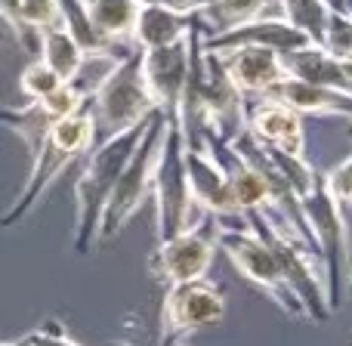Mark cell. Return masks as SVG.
I'll list each match as a JSON object with an SVG mask.
<instances>
[{
  "label": "cell",
  "instance_id": "6da1fadb",
  "mask_svg": "<svg viewBox=\"0 0 352 346\" xmlns=\"http://www.w3.org/2000/svg\"><path fill=\"white\" fill-rule=\"evenodd\" d=\"M146 124L124 130V133L111 136V140L96 142V146L90 149V155H87L84 171H80L78 182H74V235H72L74 254L87 257L93 248H96L99 219H102L105 201H109V195H111V188H115L124 164H127L130 155H133Z\"/></svg>",
  "mask_w": 352,
  "mask_h": 346
},
{
  "label": "cell",
  "instance_id": "7a4b0ae2",
  "mask_svg": "<svg viewBox=\"0 0 352 346\" xmlns=\"http://www.w3.org/2000/svg\"><path fill=\"white\" fill-rule=\"evenodd\" d=\"M93 146H96V127H93L90 102H87L74 115L56 121L53 130L47 133V140L41 142V149L31 155V173L25 180L22 192L10 204V210L0 217V229H10V226L22 223L37 207V201L50 192V186L65 173V167L78 158H87Z\"/></svg>",
  "mask_w": 352,
  "mask_h": 346
},
{
  "label": "cell",
  "instance_id": "3957f363",
  "mask_svg": "<svg viewBox=\"0 0 352 346\" xmlns=\"http://www.w3.org/2000/svg\"><path fill=\"white\" fill-rule=\"evenodd\" d=\"M244 219H248L250 229L269 244V250H272L287 288H291L294 297L303 303L306 318H309V322H328L334 312H331V303H328V288H324L322 263H318L316 250H309L297 235L281 229L272 217H266V213H260V210L244 213Z\"/></svg>",
  "mask_w": 352,
  "mask_h": 346
},
{
  "label": "cell",
  "instance_id": "277c9868",
  "mask_svg": "<svg viewBox=\"0 0 352 346\" xmlns=\"http://www.w3.org/2000/svg\"><path fill=\"white\" fill-rule=\"evenodd\" d=\"M164 130H167V118L161 115V111H155V115L148 118V124H146V130H142L130 161L124 164L121 176H118L109 201H105L102 219H99V241H102V238H115L118 232L140 213V207L152 198V180H155V167H158Z\"/></svg>",
  "mask_w": 352,
  "mask_h": 346
},
{
  "label": "cell",
  "instance_id": "5b68a950",
  "mask_svg": "<svg viewBox=\"0 0 352 346\" xmlns=\"http://www.w3.org/2000/svg\"><path fill=\"white\" fill-rule=\"evenodd\" d=\"M152 201H155L158 241L179 235V232H186L188 226H195L204 217L192 201V188H188V173H186V142H182L173 121H167L164 142H161L158 167H155V180H152Z\"/></svg>",
  "mask_w": 352,
  "mask_h": 346
},
{
  "label": "cell",
  "instance_id": "8992f818",
  "mask_svg": "<svg viewBox=\"0 0 352 346\" xmlns=\"http://www.w3.org/2000/svg\"><path fill=\"white\" fill-rule=\"evenodd\" d=\"M90 115L96 127V142L111 140L130 127H140L155 115V102L142 84L140 50H133L96 90V96L90 99Z\"/></svg>",
  "mask_w": 352,
  "mask_h": 346
},
{
  "label": "cell",
  "instance_id": "52a82bcc",
  "mask_svg": "<svg viewBox=\"0 0 352 346\" xmlns=\"http://www.w3.org/2000/svg\"><path fill=\"white\" fill-rule=\"evenodd\" d=\"M303 207L306 226L312 232V241L318 248V263H322L324 288H328V303L331 312H337L340 306V291H343V263H346V219H343V207L334 201V195L328 192L324 173H316L312 188L300 198Z\"/></svg>",
  "mask_w": 352,
  "mask_h": 346
},
{
  "label": "cell",
  "instance_id": "ba28073f",
  "mask_svg": "<svg viewBox=\"0 0 352 346\" xmlns=\"http://www.w3.org/2000/svg\"><path fill=\"white\" fill-rule=\"evenodd\" d=\"M217 250H223L226 260L241 272V279H248L256 291L266 294L285 316L306 318L303 303H300V300L294 297V291L287 288V281H285V275H281L269 244L263 241L250 226H241V229L219 226L217 229Z\"/></svg>",
  "mask_w": 352,
  "mask_h": 346
},
{
  "label": "cell",
  "instance_id": "9c48e42d",
  "mask_svg": "<svg viewBox=\"0 0 352 346\" xmlns=\"http://www.w3.org/2000/svg\"><path fill=\"white\" fill-rule=\"evenodd\" d=\"M226 318V297L217 281L192 279L179 285H167L161 303V346L179 343L195 331L219 325Z\"/></svg>",
  "mask_w": 352,
  "mask_h": 346
},
{
  "label": "cell",
  "instance_id": "30bf717a",
  "mask_svg": "<svg viewBox=\"0 0 352 346\" xmlns=\"http://www.w3.org/2000/svg\"><path fill=\"white\" fill-rule=\"evenodd\" d=\"M217 229L219 223L204 213L186 232L158 241L152 260H148V272L161 285H179V281L204 279L207 269L213 266V254H217Z\"/></svg>",
  "mask_w": 352,
  "mask_h": 346
},
{
  "label": "cell",
  "instance_id": "8fae6325",
  "mask_svg": "<svg viewBox=\"0 0 352 346\" xmlns=\"http://www.w3.org/2000/svg\"><path fill=\"white\" fill-rule=\"evenodd\" d=\"M201 109H204L207 136L232 142L235 136H241L248 130V99L235 87V80L229 78L223 59L217 53H207V50H204V80H201Z\"/></svg>",
  "mask_w": 352,
  "mask_h": 346
},
{
  "label": "cell",
  "instance_id": "7c38bea8",
  "mask_svg": "<svg viewBox=\"0 0 352 346\" xmlns=\"http://www.w3.org/2000/svg\"><path fill=\"white\" fill-rule=\"evenodd\" d=\"M186 173H188V188H192V201L201 213L213 217L219 226H229V229L248 226L223 167L217 164V158L207 149H186Z\"/></svg>",
  "mask_w": 352,
  "mask_h": 346
},
{
  "label": "cell",
  "instance_id": "4fadbf2b",
  "mask_svg": "<svg viewBox=\"0 0 352 346\" xmlns=\"http://www.w3.org/2000/svg\"><path fill=\"white\" fill-rule=\"evenodd\" d=\"M140 72L142 84L155 102V111H161L167 121H176V109H179L182 84H186L188 72V37L170 43V47L140 50Z\"/></svg>",
  "mask_w": 352,
  "mask_h": 346
},
{
  "label": "cell",
  "instance_id": "5bb4252c",
  "mask_svg": "<svg viewBox=\"0 0 352 346\" xmlns=\"http://www.w3.org/2000/svg\"><path fill=\"white\" fill-rule=\"evenodd\" d=\"M248 133L269 149H278L294 158H306V121L300 111L278 99H250L248 102Z\"/></svg>",
  "mask_w": 352,
  "mask_h": 346
},
{
  "label": "cell",
  "instance_id": "9a60e30c",
  "mask_svg": "<svg viewBox=\"0 0 352 346\" xmlns=\"http://www.w3.org/2000/svg\"><path fill=\"white\" fill-rule=\"evenodd\" d=\"M306 43L312 41L303 31L294 28L285 16H266V19H256V22L229 28L223 34L201 37V47L207 53H226V50H235V47H266V50H275L278 56H285L291 50L306 47Z\"/></svg>",
  "mask_w": 352,
  "mask_h": 346
},
{
  "label": "cell",
  "instance_id": "2e32d148",
  "mask_svg": "<svg viewBox=\"0 0 352 346\" xmlns=\"http://www.w3.org/2000/svg\"><path fill=\"white\" fill-rule=\"evenodd\" d=\"M223 59L229 78L235 80V87L244 93V99H263L281 78H287L281 68V56L275 50L266 47H235L217 53Z\"/></svg>",
  "mask_w": 352,
  "mask_h": 346
},
{
  "label": "cell",
  "instance_id": "e0dca14e",
  "mask_svg": "<svg viewBox=\"0 0 352 346\" xmlns=\"http://www.w3.org/2000/svg\"><path fill=\"white\" fill-rule=\"evenodd\" d=\"M281 68H285L287 78L331 87V90H340V93H352L349 59H337V56H331L318 43H306V47L285 53L281 56Z\"/></svg>",
  "mask_w": 352,
  "mask_h": 346
},
{
  "label": "cell",
  "instance_id": "ac0fdd59",
  "mask_svg": "<svg viewBox=\"0 0 352 346\" xmlns=\"http://www.w3.org/2000/svg\"><path fill=\"white\" fill-rule=\"evenodd\" d=\"M269 99L291 105L300 115H318V118H349L352 121V93L331 90V87H318V84H306L297 78H281L272 90L266 93Z\"/></svg>",
  "mask_w": 352,
  "mask_h": 346
},
{
  "label": "cell",
  "instance_id": "d6986e66",
  "mask_svg": "<svg viewBox=\"0 0 352 346\" xmlns=\"http://www.w3.org/2000/svg\"><path fill=\"white\" fill-rule=\"evenodd\" d=\"M188 28H192V16H179L161 0H146V3H140V12H136L130 43L136 50L170 47L176 41H186Z\"/></svg>",
  "mask_w": 352,
  "mask_h": 346
},
{
  "label": "cell",
  "instance_id": "ffe728a7",
  "mask_svg": "<svg viewBox=\"0 0 352 346\" xmlns=\"http://www.w3.org/2000/svg\"><path fill=\"white\" fill-rule=\"evenodd\" d=\"M266 16H281L278 0H217V3H210L204 12H198L192 19L198 25L201 37H213Z\"/></svg>",
  "mask_w": 352,
  "mask_h": 346
},
{
  "label": "cell",
  "instance_id": "44dd1931",
  "mask_svg": "<svg viewBox=\"0 0 352 346\" xmlns=\"http://www.w3.org/2000/svg\"><path fill=\"white\" fill-rule=\"evenodd\" d=\"M84 12L90 19V28L105 47L130 43L133 22L140 12V0H80Z\"/></svg>",
  "mask_w": 352,
  "mask_h": 346
},
{
  "label": "cell",
  "instance_id": "7402d4cb",
  "mask_svg": "<svg viewBox=\"0 0 352 346\" xmlns=\"http://www.w3.org/2000/svg\"><path fill=\"white\" fill-rule=\"evenodd\" d=\"M56 121H62V118L56 115L50 99H34V102L22 105V109H0V124L25 142V149L31 155L41 149V142L47 140V133L53 130Z\"/></svg>",
  "mask_w": 352,
  "mask_h": 346
},
{
  "label": "cell",
  "instance_id": "603a6c76",
  "mask_svg": "<svg viewBox=\"0 0 352 346\" xmlns=\"http://www.w3.org/2000/svg\"><path fill=\"white\" fill-rule=\"evenodd\" d=\"M133 50H136L133 43H115V47H102V50H93V53H84L78 72H74V78L68 80V84H72L74 90H78L80 96L90 102V99L96 96L99 87H102L105 80L115 74V68L121 65V62L127 59Z\"/></svg>",
  "mask_w": 352,
  "mask_h": 346
},
{
  "label": "cell",
  "instance_id": "cb8c5ba5",
  "mask_svg": "<svg viewBox=\"0 0 352 346\" xmlns=\"http://www.w3.org/2000/svg\"><path fill=\"white\" fill-rule=\"evenodd\" d=\"M37 53H41L43 65H50L56 74H59L62 84H68V80L74 78L80 59H84V50L74 43V37L68 34L62 25L59 28H47V31L37 34Z\"/></svg>",
  "mask_w": 352,
  "mask_h": 346
},
{
  "label": "cell",
  "instance_id": "d4e9b609",
  "mask_svg": "<svg viewBox=\"0 0 352 346\" xmlns=\"http://www.w3.org/2000/svg\"><path fill=\"white\" fill-rule=\"evenodd\" d=\"M278 6H281V16H285L294 28L303 31L312 43L322 47L324 25H328V16H331V10L322 0H278Z\"/></svg>",
  "mask_w": 352,
  "mask_h": 346
},
{
  "label": "cell",
  "instance_id": "484cf974",
  "mask_svg": "<svg viewBox=\"0 0 352 346\" xmlns=\"http://www.w3.org/2000/svg\"><path fill=\"white\" fill-rule=\"evenodd\" d=\"M19 25H22L25 47H28V41H34V47H37V34H41V31L59 28L62 25L59 0H22V3H19Z\"/></svg>",
  "mask_w": 352,
  "mask_h": 346
},
{
  "label": "cell",
  "instance_id": "4316f807",
  "mask_svg": "<svg viewBox=\"0 0 352 346\" xmlns=\"http://www.w3.org/2000/svg\"><path fill=\"white\" fill-rule=\"evenodd\" d=\"M59 12H62V28L74 37V43H78L84 53H93V50L105 47V43L96 37V31L90 28V19H87L80 0H59Z\"/></svg>",
  "mask_w": 352,
  "mask_h": 346
},
{
  "label": "cell",
  "instance_id": "83f0119b",
  "mask_svg": "<svg viewBox=\"0 0 352 346\" xmlns=\"http://www.w3.org/2000/svg\"><path fill=\"white\" fill-rule=\"evenodd\" d=\"M56 87H62L59 74H56L50 65H43L41 59L28 62V65L22 68V74H19V90H22L25 96H28V102L50 96V93H53Z\"/></svg>",
  "mask_w": 352,
  "mask_h": 346
},
{
  "label": "cell",
  "instance_id": "f1b7e54d",
  "mask_svg": "<svg viewBox=\"0 0 352 346\" xmlns=\"http://www.w3.org/2000/svg\"><path fill=\"white\" fill-rule=\"evenodd\" d=\"M322 47L328 50L337 59H352V19L340 16V12H331L328 25H324V37Z\"/></svg>",
  "mask_w": 352,
  "mask_h": 346
},
{
  "label": "cell",
  "instance_id": "f546056e",
  "mask_svg": "<svg viewBox=\"0 0 352 346\" xmlns=\"http://www.w3.org/2000/svg\"><path fill=\"white\" fill-rule=\"evenodd\" d=\"M324 182H328V192L334 195V201L343 207V210L352 207V155L343 158L334 171L324 173Z\"/></svg>",
  "mask_w": 352,
  "mask_h": 346
},
{
  "label": "cell",
  "instance_id": "4dcf8cb0",
  "mask_svg": "<svg viewBox=\"0 0 352 346\" xmlns=\"http://www.w3.org/2000/svg\"><path fill=\"white\" fill-rule=\"evenodd\" d=\"M25 343L28 346H80L78 340H72V337L65 334V328H62V322H43L37 331H31L28 337H25Z\"/></svg>",
  "mask_w": 352,
  "mask_h": 346
},
{
  "label": "cell",
  "instance_id": "1f68e13d",
  "mask_svg": "<svg viewBox=\"0 0 352 346\" xmlns=\"http://www.w3.org/2000/svg\"><path fill=\"white\" fill-rule=\"evenodd\" d=\"M19 3L22 0H0V22L10 25V31L22 41V25H19Z\"/></svg>",
  "mask_w": 352,
  "mask_h": 346
},
{
  "label": "cell",
  "instance_id": "d6a6232c",
  "mask_svg": "<svg viewBox=\"0 0 352 346\" xmlns=\"http://www.w3.org/2000/svg\"><path fill=\"white\" fill-rule=\"evenodd\" d=\"M164 6H170L173 12H179V16H198V12H204L210 3H217V0H161Z\"/></svg>",
  "mask_w": 352,
  "mask_h": 346
},
{
  "label": "cell",
  "instance_id": "836d02e7",
  "mask_svg": "<svg viewBox=\"0 0 352 346\" xmlns=\"http://www.w3.org/2000/svg\"><path fill=\"white\" fill-rule=\"evenodd\" d=\"M0 346H28L25 340H0Z\"/></svg>",
  "mask_w": 352,
  "mask_h": 346
},
{
  "label": "cell",
  "instance_id": "e575fe53",
  "mask_svg": "<svg viewBox=\"0 0 352 346\" xmlns=\"http://www.w3.org/2000/svg\"><path fill=\"white\" fill-rule=\"evenodd\" d=\"M109 346H133V343H127V340H111Z\"/></svg>",
  "mask_w": 352,
  "mask_h": 346
},
{
  "label": "cell",
  "instance_id": "d590c367",
  "mask_svg": "<svg viewBox=\"0 0 352 346\" xmlns=\"http://www.w3.org/2000/svg\"><path fill=\"white\" fill-rule=\"evenodd\" d=\"M346 279H349V281H346V288H349V294H352V266H349V275H346Z\"/></svg>",
  "mask_w": 352,
  "mask_h": 346
},
{
  "label": "cell",
  "instance_id": "8d00e7d4",
  "mask_svg": "<svg viewBox=\"0 0 352 346\" xmlns=\"http://www.w3.org/2000/svg\"><path fill=\"white\" fill-rule=\"evenodd\" d=\"M170 346H188V343H186V340H179V343H170Z\"/></svg>",
  "mask_w": 352,
  "mask_h": 346
},
{
  "label": "cell",
  "instance_id": "74e56055",
  "mask_svg": "<svg viewBox=\"0 0 352 346\" xmlns=\"http://www.w3.org/2000/svg\"><path fill=\"white\" fill-rule=\"evenodd\" d=\"M349 136H352V124H349Z\"/></svg>",
  "mask_w": 352,
  "mask_h": 346
},
{
  "label": "cell",
  "instance_id": "f35d334b",
  "mask_svg": "<svg viewBox=\"0 0 352 346\" xmlns=\"http://www.w3.org/2000/svg\"><path fill=\"white\" fill-rule=\"evenodd\" d=\"M140 3H146V0H140Z\"/></svg>",
  "mask_w": 352,
  "mask_h": 346
}]
</instances>
